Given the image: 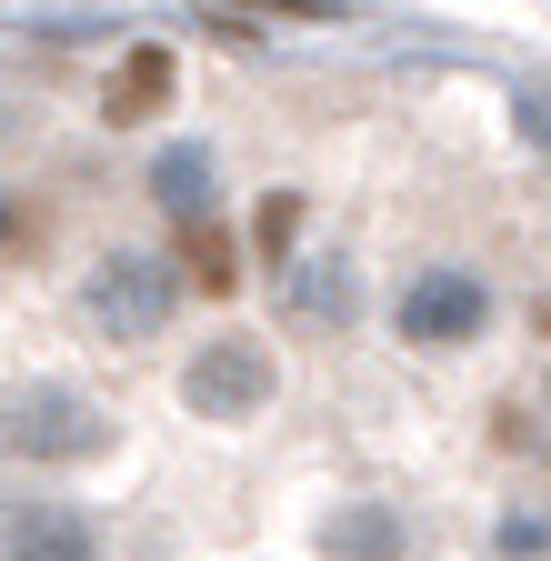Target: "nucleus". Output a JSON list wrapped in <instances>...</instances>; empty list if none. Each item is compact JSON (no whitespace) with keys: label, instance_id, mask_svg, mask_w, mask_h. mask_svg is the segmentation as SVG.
Here are the masks:
<instances>
[{"label":"nucleus","instance_id":"obj_1","mask_svg":"<svg viewBox=\"0 0 551 561\" xmlns=\"http://www.w3.org/2000/svg\"><path fill=\"white\" fill-rule=\"evenodd\" d=\"M171 301H181V271L161 251H101L91 280H81V321L101 341H161Z\"/></svg>","mask_w":551,"mask_h":561},{"label":"nucleus","instance_id":"obj_2","mask_svg":"<svg viewBox=\"0 0 551 561\" xmlns=\"http://www.w3.org/2000/svg\"><path fill=\"white\" fill-rule=\"evenodd\" d=\"M271 391H282V362H271V341H251V331H221V341H200L181 362V411L191 421H261Z\"/></svg>","mask_w":551,"mask_h":561},{"label":"nucleus","instance_id":"obj_3","mask_svg":"<svg viewBox=\"0 0 551 561\" xmlns=\"http://www.w3.org/2000/svg\"><path fill=\"white\" fill-rule=\"evenodd\" d=\"M101 442H111V421L71 381H21L0 401V451H21V461H91Z\"/></svg>","mask_w":551,"mask_h":561},{"label":"nucleus","instance_id":"obj_4","mask_svg":"<svg viewBox=\"0 0 551 561\" xmlns=\"http://www.w3.org/2000/svg\"><path fill=\"white\" fill-rule=\"evenodd\" d=\"M391 321H401L411 351H471L481 331H492V291H481V271L432 261V271H411V280H401Z\"/></svg>","mask_w":551,"mask_h":561},{"label":"nucleus","instance_id":"obj_5","mask_svg":"<svg viewBox=\"0 0 551 561\" xmlns=\"http://www.w3.org/2000/svg\"><path fill=\"white\" fill-rule=\"evenodd\" d=\"M282 311H291L301 331H352V321H361V261H352V251H291Z\"/></svg>","mask_w":551,"mask_h":561},{"label":"nucleus","instance_id":"obj_6","mask_svg":"<svg viewBox=\"0 0 551 561\" xmlns=\"http://www.w3.org/2000/svg\"><path fill=\"white\" fill-rule=\"evenodd\" d=\"M0 561H101V531L71 502H21L11 531H0Z\"/></svg>","mask_w":551,"mask_h":561},{"label":"nucleus","instance_id":"obj_7","mask_svg":"<svg viewBox=\"0 0 551 561\" xmlns=\"http://www.w3.org/2000/svg\"><path fill=\"white\" fill-rule=\"evenodd\" d=\"M151 201L171 210L181 231H211V201H221L211 191V151H200V140H171V151L151 161Z\"/></svg>","mask_w":551,"mask_h":561},{"label":"nucleus","instance_id":"obj_8","mask_svg":"<svg viewBox=\"0 0 551 561\" xmlns=\"http://www.w3.org/2000/svg\"><path fill=\"white\" fill-rule=\"evenodd\" d=\"M171 81H181L171 50H161V41H130L120 70H111V91H101V111H111V121H151V111L171 101Z\"/></svg>","mask_w":551,"mask_h":561},{"label":"nucleus","instance_id":"obj_9","mask_svg":"<svg viewBox=\"0 0 551 561\" xmlns=\"http://www.w3.org/2000/svg\"><path fill=\"white\" fill-rule=\"evenodd\" d=\"M321 551H331V561H401V512H381V502L341 512V522L321 531Z\"/></svg>","mask_w":551,"mask_h":561},{"label":"nucleus","instance_id":"obj_10","mask_svg":"<svg viewBox=\"0 0 551 561\" xmlns=\"http://www.w3.org/2000/svg\"><path fill=\"white\" fill-rule=\"evenodd\" d=\"M251 241H261V261H291V241H301V191H271L261 221H251Z\"/></svg>","mask_w":551,"mask_h":561},{"label":"nucleus","instance_id":"obj_11","mask_svg":"<svg viewBox=\"0 0 551 561\" xmlns=\"http://www.w3.org/2000/svg\"><path fill=\"white\" fill-rule=\"evenodd\" d=\"M181 261H191L200 291H231V280H241V261H231V241H221V231H191V251H181Z\"/></svg>","mask_w":551,"mask_h":561},{"label":"nucleus","instance_id":"obj_12","mask_svg":"<svg viewBox=\"0 0 551 561\" xmlns=\"http://www.w3.org/2000/svg\"><path fill=\"white\" fill-rule=\"evenodd\" d=\"M0 241H11V210H0Z\"/></svg>","mask_w":551,"mask_h":561}]
</instances>
